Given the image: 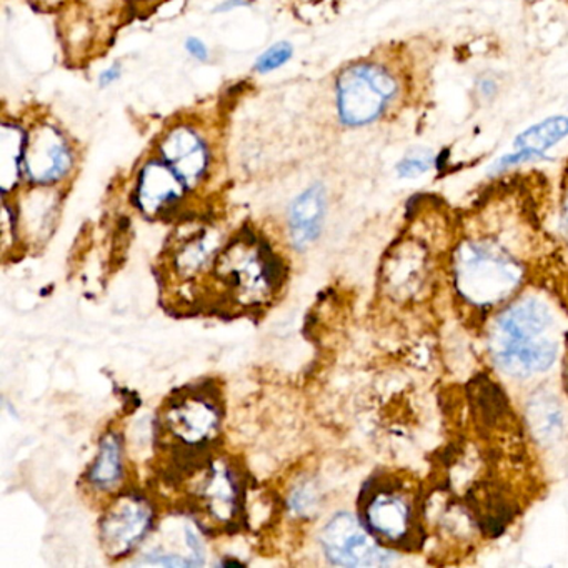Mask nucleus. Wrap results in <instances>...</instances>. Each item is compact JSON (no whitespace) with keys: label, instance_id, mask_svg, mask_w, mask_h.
Wrapping results in <instances>:
<instances>
[{"label":"nucleus","instance_id":"f257e3e1","mask_svg":"<svg viewBox=\"0 0 568 568\" xmlns=\"http://www.w3.org/2000/svg\"><path fill=\"white\" fill-rule=\"evenodd\" d=\"M490 348L501 371L514 377L548 371L558 352L550 308L537 298L511 305L491 328Z\"/></svg>","mask_w":568,"mask_h":568},{"label":"nucleus","instance_id":"f03ea898","mask_svg":"<svg viewBox=\"0 0 568 568\" xmlns=\"http://www.w3.org/2000/svg\"><path fill=\"white\" fill-rule=\"evenodd\" d=\"M212 271L239 304H262L281 287V265L274 254L255 239H239L222 248Z\"/></svg>","mask_w":568,"mask_h":568},{"label":"nucleus","instance_id":"7ed1b4c3","mask_svg":"<svg viewBox=\"0 0 568 568\" xmlns=\"http://www.w3.org/2000/svg\"><path fill=\"white\" fill-rule=\"evenodd\" d=\"M455 278L458 291L468 302L494 305L520 285L521 267L494 245L468 242L458 251Z\"/></svg>","mask_w":568,"mask_h":568},{"label":"nucleus","instance_id":"20e7f679","mask_svg":"<svg viewBox=\"0 0 568 568\" xmlns=\"http://www.w3.org/2000/svg\"><path fill=\"white\" fill-rule=\"evenodd\" d=\"M398 84L378 64L361 62L344 69L335 84V102L341 121L348 128H364L377 121L394 102Z\"/></svg>","mask_w":568,"mask_h":568},{"label":"nucleus","instance_id":"39448f33","mask_svg":"<svg viewBox=\"0 0 568 568\" xmlns=\"http://www.w3.org/2000/svg\"><path fill=\"white\" fill-rule=\"evenodd\" d=\"M322 550L338 567H384L395 560L394 551L377 544V538L354 515L337 514L321 534Z\"/></svg>","mask_w":568,"mask_h":568},{"label":"nucleus","instance_id":"423d86ee","mask_svg":"<svg viewBox=\"0 0 568 568\" xmlns=\"http://www.w3.org/2000/svg\"><path fill=\"white\" fill-rule=\"evenodd\" d=\"M154 525V508L142 495L128 491L109 504L101 520V544L112 558L128 557L148 537Z\"/></svg>","mask_w":568,"mask_h":568},{"label":"nucleus","instance_id":"0eeeda50","mask_svg":"<svg viewBox=\"0 0 568 568\" xmlns=\"http://www.w3.org/2000/svg\"><path fill=\"white\" fill-rule=\"evenodd\" d=\"M74 168V152L52 122H38L26 138L22 174L36 187H54Z\"/></svg>","mask_w":568,"mask_h":568},{"label":"nucleus","instance_id":"6e6552de","mask_svg":"<svg viewBox=\"0 0 568 568\" xmlns=\"http://www.w3.org/2000/svg\"><path fill=\"white\" fill-rule=\"evenodd\" d=\"M365 527L378 541L407 545L414 538V507L410 497L400 488L381 484L367 488L362 501Z\"/></svg>","mask_w":568,"mask_h":568},{"label":"nucleus","instance_id":"1a4fd4ad","mask_svg":"<svg viewBox=\"0 0 568 568\" xmlns=\"http://www.w3.org/2000/svg\"><path fill=\"white\" fill-rule=\"evenodd\" d=\"M162 425L169 435L185 447H202L217 435L221 408L209 395L189 390L187 394L175 395L165 405Z\"/></svg>","mask_w":568,"mask_h":568},{"label":"nucleus","instance_id":"9d476101","mask_svg":"<svg viewBox=\"0 0 568 568\" xmlns=\"http://www.w3.org/2000/svg\"><path fill=\"white\" fill-rule=\"evenodd\" d=\"M159 155L187 189L197 187L211 165L207 142L194 128L185 124L174 125L165 132L159 144Z\"/></svg>","mask_w":568,"mask_h":568},{"label":"nucleus","instance_id":"9b49d317","mask_svg":"<svg viewBox=\"0 0 568 568\" xmlns=\"http://www.w3.org/2000/svg\"><path fill=\"white\" fill-rule=\"evenodd\" d=\"M184 182L162 161L152 159L139 172L135 184V204L149 217L162 214L184 197Z\"/></svg>","mask_w":568,"mask_h":568},{"label":"nucleus","instance_id":"f8f14e48","mask_svg":"<svg viewBox=\"0 0 568 568\" xmlns=\"http://www.w3.org/2000/svg\"><path fill=\"white\" fill-rule=\"evenodd\" d=\"M199 504L217 521L234 520L241 510V484L227 465L217 462L199 485Z\"/></svg>","mask_w":568,"mask_h":568},{"label":"nucleus","instance_id":"ddd939ff","mask_svg":"<svg viewBox=\"0 0 568 568\" xmlns=\"http://www.w3.org/2000/svg\"><path fill=\"white\" fill-rule=\"evenodd\" d=\"M567 135L568 118H565V115H555V118L545 119V121L531 125L530 129L521 132V134L515 139L514 154L505 155L504 159H500V161L495 164V171H507L511 165L520 164V162L544 158L548 149L564 141Z\"/></svg>","mask_w":568,"mask_h":568},{"label":"nucleus","instance_id":"4468645a","mask_svg":"<svg viewBox=\"0 0 568 568\" xmlns=\"http://www.w3.org/2000/svg\"><path fill=\"white\" fill-rule=\"evenodd\" d=\"M327 211V195L321 184L311 185L288 209V229L295 247L305 248L318 237Z\"/></svg>","mask_w":568,"mask_h":568},{"label":"nucleus","instance_id":"2eb2a0df","mask_svg":"<svg viewBox=\"0 0 568 568\" xmlns=\"http://www.w3.org/2000/svg\"><path fill=\"white\" fill-rule=\"evenodd\" d=\"M219 248L217 235L214 232H199L182 241L175 247L174 268L175 274L182 278H192L202 274L209 265H214Z\"/></svg>","mask_w":568,"mask_h":568},{"label":"nucleus","instance_id":"dca6fc26","mask_svg":"<svg viewBox=\"0 0 568 568\" xmlns=\"http://www.w3.org/2000/svg\"><path fill=\"white\" fill-rule=\"evenodd\" d=\"M124 477V448L114 432H109L99 444L98 457L88 474L89 484L99 491H112Z\"/></svg>","mask_w":568,"mask_h":568},{"label":"nucleus","instance_id":"f3484780","mask_svg":"<svg viewBox=\"0 0 568 568\" xmlns=\"http://www.w3.org/2000/svg\"><path fill=\"white\" fill-rule=\"evenodd\" d=\"M28 132L21 125L2 122L0 129V179L2 191L8 195L16 191L21 181Z\"/></svg>","mask_w":568,"mask_h":568},{"label":"nucleus","instance_id":"a211bd4d","mask_svg":"<svg viewBox=\"0 0 568 568\" xmlns=\"http://www.w3.org/2000/svg\"><path fill=\"white\" fill-rule=\"evenodd\" d=\"M51 187H38V195L29 197L26 211H21V215L18 219V225L26 224L28 231H31L34 235L44 234L48 229L52 227L54 222L55 202L54 194L48 192Z\"/></svg>","mask_w":568,"mask_h":568},{"label":"nucleus","instance_id":"6ab92c4d","mask_svg":"<svg viewBox=\"0 0 568 568\" xmlns=\"http://www.w3.org/2000/svg\"><path fill=\"white\" fill-rule=\"evenodd\" d=\"M528 422L540 440H551L564 427L560 407L551 398L541 397L528 405Z\"/></svg>","mask_w":568,"mask_h":568},{"label":"nucleus","instance_id":"aec40b11","mask_svg":"<svg viewBox=\"0 0 568 568\" xmlns=\"http://www.w3.org/2000/svg\"><path fill=\"white\" fill-rule=\"evenodd\" d=\"M294 55V48L288 42H277V44L271 45L267 51L262 52L258 55L257 61L254 64V71L257 74H271V72L277 71V69L284 68Z\"/></svg>","mask_w":568,"mask_h":568},{"label":"nucleus","instance_id":"412c9836","mask_svg":"<svg viewBox=\"0 0 568 568\" xmlns=\"http://www.w3.org/2000/svg\"><path fill=\"white\" fill-rule=\"evenodd\" d=\"M434 165V154L428 151H418L405 158L398 164L397 171L400 178L414 179L425 174Z\"/></svg>","mask_w":568,"mask_h":568},{"label":"nucleus","instance_id":"4be33fe9","mask_svg":"<svg viewBox=\"0 0 568 568\" xmlns=\"http://www.w3.org/2000/svg\"><path fill=\"white\" fill-rule=\"evenodd\" d=\"M314 494H312L311 488L302 487L295 491L294 498H292V507L294 510H297L298 514H305V511L311 510L314 507Z\"/></svg>","mask_w":568,"mask_h":568},{"label":"nucleus","instance_id":"5701e85b","mask_svg":"<svg viewBox=\"0 0 568 568\" xmlns=\"http://www.w3.org/2000/svg\"><path fill=\"white\" fill-rule=\"evenodd\" d=\"M185 51L189 52L192 59L199 62L209 61V48L204 41L199 38H189L185 41Z\"/></svg>","mask_w":568,"mask_h":568},{"label":"nucleus","instance_id":"b1692460","mask_svg":"<svg viewBox=\"0 0 568 568\" xmlns=\"http://www.w3.org/2000/svg\"><path fill=\"white\" fill-rule=\"evenodd\" d=\"M122 75V65L115 64L109 65L105 71L101 72V75H99V85H101L102 89L111 88L112 84H115V82L121 79Z\"/></svg>","mask_w":568,"mask_h":568},{"label":"nucleus","instance_id":"393cba45","mask_svg":"<svg viewBox=\"0 0 568 568\" xmlns=\"http://www.w3.org/2000/svg\"><path fill=\"white\" fill-rule=\"evenodd\" d=\"M247 6L245 0H224L217 8L214 9L215 14H225V12L234 11V9L244 8Z\"/></svg>","mask_w":568,"mask_h":568},{"label":"nucleus","instance_id":"a878e982","mask_svg":"<svg viewBox=\"0 0 568 568\" xmlns=\"http://www.w3.org/2000/svg\"><path fill=\"white\" fill-rule=\"evenodd\" d=\"M478 91L484 98H491L497 92V84L491 79H480L478 81Z\"/></svg>","mask_w":568,"mask_h":568},{"label":"nucleus","instance_id":"bb28decb","mask_svg":"<svg viewBox=\"0 0 568 568\" xmlns=\"http://www.w3.org/2000/svg\"><path fill=\"white\" fill-rule=\"evenodd\" d=\"M564 221H565V224H567V227H568V199H567V202H565Z\"/></svg>","mask_w":568,"mask_h":568},{"label":"nucleus","instance_id":"cd10ccee","mask_svg":"<svg viewBox=\"0 0 568 568\" xmlns=\"http://www.w3.org/2000/svg\"><path fill=\"white\" fill-rule=\"evenodd\" d=\"M138 2H145V0H138Z\"/></svg>","mask_w":568,"mask_h":568}]
</instances>
